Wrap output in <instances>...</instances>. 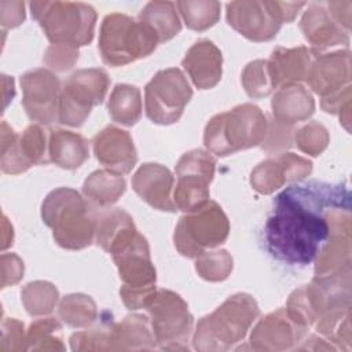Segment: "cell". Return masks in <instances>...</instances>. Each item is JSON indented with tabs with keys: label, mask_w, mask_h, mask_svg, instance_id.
<instances>
[{
	"label": "cell",
	"mask_w": 352,
	"mask_h": 352,
	"mask_svg": "<svg viewBox=\"0 0 352 352\" xmlns=\"http://www.w3.org/2000/svg\"><path fill=\"white\" fill-rule=\"evenodd\" d=\"M346 184L309 180L286 187L274 199L264 227L270 254L289 265L311 264L334 232H351Z\"/></svg>",
	"instance_id": "obj_1"
},
{
	"label": "cell",
	"mask_w": 352,
	"mask_h": 352,
	"mask_svg": "<svg viewBox=\"0 0 352 352\" xmlns=\"http://www.w3.org/2000/svg\"><path fill=\"white\" fill-rule=\"evenodd\" d=\"M96 214L73 188L52 190L41 205V219L52 230L55 242L67 250H81L95 241Z\"/></svg>",
	"instance_id": "obj_2"
},
{
	"label": "cell",
	"mask_w": 352,
	"mask_h": 352,
	"mask_svg": "<svg viewBox=\"0 0 352 352\" xmlns=\"http://www.w3.org/2000/svg\"><path fill=\"white\" fill-rule=\"evenodd\" d=\"M257 301L246 293L230 296L212 314L199 319L192 344L197 351H227L241 342L258 318Z\"/></svg>",
	"instance_id": "obj_3"
},
{
	"label": "cell",
	"mask_w": 352,
	"mask_h": 352,
	"mask_svg": "<svg viewBox=\"0 0 352 352\" xmlns=\"http://www.w3.org/2000/svg\"><path fill=\"white\" fill-rule=\"evenodd\" d=\"M268 118L253 103L213 116L205 126L204 144L209 153L226 157L260 146L265 138Z\"/></svg>",
	"instance_id": "obj_4"
},
{
	"label": "cell",
	"mask_w": 352,
	"mask_h": 352,
	"mask_svg": "<svg viewBox=\"0 0 352 352\" xmlns=\"http://www.w3.org/2000/svg\"><path fill=\"white\" fill-rule=\"evenodd\" d=\"M30 11L52 44L78 48L94 38L96 11L87 3L33 1Z\"/></svg>",
	"instance_id": "obj_5"
},
{
	"label": "cell",
	"mask_w": 352,
	"mask_h": 352,
	"mask_svg": "<svg viewBox=\"0 0 352 352\" xmlns=\"http://www.w3.org/2000/svg\"><path fill=\"white\" fill-rule=\"evenodd\" d=\"M158 38L144 23L121 12L104 16L99 32V52L109 66H124L148 56Z\"/></svg>",
	"instance_id": "obj_6"
},
{
	"label": "cell",
	"mask_w": 352,
	"mask_h": 352,
	"mask_svg": "<svg viewBox=\"0 0 352 352\" xmlns=\"http://www.w3.org/2000/svg\"><path fill=\"white\" fill-rule=\"evenodd\" d=\"M304 6L286 1H231L227 4V22L250 41H270L282 23H290Z\"/></svg>",
	"instance_id": "obj_7"
},
{
	"label": "cell",
	"mask_w": 352,
	"mask_h": 352,
	"mask_svg": "<svg viewBox=\"0 0 352 352\" xmlns=\"http://www.w3.org/2000/svg\"><path fill=\"white\" fill-rule=\"evenodd\" d=\"M230 234V221L224 210L214 201H208L199 209L180 217L173 242L177 252L188 258H197L208 249L226 242Z\"/></svg>",
	"instance_id": "obj_8"
},
{
	"label": "cell",
	"mask_w": 352,
	"mask_h": 352,
	"mask_svg": "<svg viewBox=\"0 0 352 352\" xmlns=\"http://www.w3.org/2000/svg\"><path fill=\"white\" fill-rule=\"evenodd\" d=\"M110 78L103 69H80L63 84L59 98L58 121L63 125L81 126L94 106L103 102Z\"/></svg>",
	"instance_id": "obj_9"
},
{
	"label": "cell",
	"mask_w": 352,
	"mask_h": 352,
	"mask_svg": "<svg viewBox=\"0 0 352 352\" xmlns=\"http://www.w3.org/2000/svg\"><path fill=\"white\" fill-rule=\"evenodd\" d=\"M151 329L161 349H188L187 341L192 331L194 318L187 302L175 292L157 289L146 305Z\"/></svg>",
	"instance_id": "obj_10"
},
{
	"label": "cell",
	"mask_w": 352,
	"mask_h": 352,
	"mask_svg": "<svg viewBox=\"0 0 352 352\" xmlns=\"http://www.w3.org/2000/svg\"><path fill=\"white\" fill-rule=\"evenodd\" d=\"M191 98L192 89L180 69L160 70L144 88L146 116L158 125L175 124Z\"/></svg>",
	"instance_id": "obj_11"
},
{
	"label": "cell",
	"mask_w": 352,
	"mask_h": 352,
	"mask_svg": "<svg viewBox=\"0 0 352 352\" xmlns=\"http://www.w3.org/2000/svg\"><path fill=\"white\" fill-rule=\"evenodd\" d=\"M216 160L209 151L194 148L184 153L176 164L177 183L173 191L176 209L192 212L209 201V184L213 180Z\"/></svg>",
	"instance_id": "obj_12"
},
{
	"label": "cell",
	"mask_w": 352,
	"mask_h": 352,
	"mask_svg": "<svg viewBox=\"0 0 352 352\" xmlns=\"http://www.w3.org/2000/svg\"><path fill=\"white\" fill-rule=\"evenodd\" d=\"M22 104L32 121L48 125L58 120L60 81L51 70L40 67L21 77Z\"/></svg>",
	"instance_id": "obj_13"
},
{
	"label": "cell",
	"mask_w": 352,
	"mask_h": 352,
	"mask_svg": "<svg viewBox=\"0 0 352 352\" xmlns=\"http://www.w3.org/2000/svg\"><path fill=\"white\" fill-rule=\"evenodd\" d=\"M312 172V162L294 153H280L260 162L250 173V184L260 194H271L286 183L300 182Z\"/></svg>",
	"instance_id": "obj_14"
},
{
	"label": "cell",
	"mask_w": 352,
	"mask_h": 352,
	"mask_svg": "<svg viewBox=\"0 0 352 352\" xmlns=\"http://www.w3.org/2000/svg\"><path fill=\"white\" fill-rule=\"evenodd\" d=\"M305 82L322 98L331 96L351 85L349 50L316 54L307 73Z\"/></svg>",
	"instance_id": "obj_15"
},
{
	"label": "cell",
	"mask_w": 352,
	"mask_h": 352,
	"mask_svg": "<svg viewBox=\"0 0 352 352\" xmlns=\"http://www.w3.org/2000/svg\"><path fill=\"white\" fill-rule=\"evenodd\" d=\"M307 331L289 316L286 308H279L257 322L249 342L254 351H285L293 348Z\"/></svg>",
	"instance_id": "obj_16"
},
{
	"label": "cell",
	"mask_w": 352,
	"mask_h": 352,
	"mask_svg": "<svg viewBox=\"0 0 352 352\" xmlns=\"http://www.w3.org/2000/svg\"><path fill=\"white\" fill-rule=\"evenodd\" d=\"M92 146L96 160L111 173H129L138 162V153L129 132L114 125L99 131L94 136Z\"/></svg>",
	"instance_id": "obj_17"
},
{
	"label": "cell",
	"mask_w": 352,
	"mask_h": 352,
	"mask_svg": "<svg viewBox=\"0 0 352 352\" xmlns=\"http://www.w3.org/2000/svg\"><path fill=\"white\" fill-rule=\"evenodd\" d=\"M111 256L124 286L132 289L155 286L157 274L151 263L150 248L140 232L125 248Z\"/></svg>",
	"instance_id": "obj_18"
},
{
	"label": "cell",
	"mask_w": 352,
	"mask_h": 352,
	"mask_svg": "<svg viewBox=\"0 0 352 352\" xmlns=\"http://www.w3.org/2000/svg\"><path fill=\"white\" fill-rule=\"evenodd\" d=\"M172 172L155 162L143 164L132 177L133 191L151 208L162 212H176L173 202Z\"/></svg>",
	"instance_id": "obj_19"
},
{
	"label": "cell",
	"mask_w": 352,
	"mask_h": 352,
	"mask_svg": "<svg viewBox=\"0 0 352 352\" xmlns=\"http://www.w3.org/2000/svg\"><path fill=\"white\" fill-rule=\"evenodd\" d=\"M300 29L318 54L330 47L349 44V33L333 18L326 3L309 4L301 16Z\"/></svg>",
	"instance_id": "obj_20"
},
{
	"label": "cell",
	"mask_w": 352,
	"mask_h": 352,
	"mask_svg": "<svg viewBox=\"0 0 352 352\" xmlns=\"http://www.w3.org/2000/svg\"><path fill=\"white\" fill-rule=\"evenodd\" d=\"M182 66L198 89H210L221 78L223 56L210 40L201 38L188 48Z\"/></svg>",
	"instance_id": "obj_21"
},
{
	"label": "cell",
	"mask_w": 352,
	"mask_h": 352,
	"mask_svg": "<svg viewBox=\"0 0 352 352\" xmlns=\"http://www.w3.org/2000/svg\"><path fill=\"white\" fill-rule=\"evenodd\" d=\"M136 234L133 219L121 208L102 209L96 214L95 242L110 254L125 248Z\"/></svg>",
	"instance_id": "obj_22"
},
{
	"label": "cell",
	"mask_w": 352,
	"mask_h": 352,
	"mask_svg": "<svg viewBox=\"0 0 352 352\" xmlns=\"http://www.w3.org/2000/svg\"><path fill=\"white\" fill-rule=\"evenodd\" d=\"M316 54V51L304 45L296 48L276 47L268 60L275 88L305 80Z\"/></svg>",
	"instance_id": "obj_23"
},
{
	"label": "cell",
	"mask_w": 352,
	"mask_h": 352,
	"mask_svg": "<svg viewBox=\"0 0 352 352\" xmlns=\"http://www.w3.org/2000/svg\"><path fill=\"white\" fill-rule=\"evenodd\" d=\"M272 118L285 125H294L308 120L315 111V100L311 92L300 84L280 87L272 100Z\"/></svg>",
	"instance_id": "obj_24"
},
{
	"label": "cell",
	"mask_w": 352,
	"mask_h": 352,
	"mask_svg": "<svg viewBox=\"0 0 352 352\" xmlns=\"http://www.w3.org/2000/svg\"><path fill=\"white\" fill-rule=\"evenodd\" d=\"M50 162L62 169H77L89 157L88 140L76 132L66 129H51L48 143Z\"/></svg>",
	"instance_id": "obj_25"
},
{
	"label": "cell",
	"mask_w": 352,
	"mask_h": 352,
	"mask_svg": "<svg viewBox=\"0 0 352 352\" xmlns=\"http://www.w3.org/2000/svg\"><path fill=\"white\" fill-rule=\"evenodd\" d=\"M113 351L154 349L157 345L151 323L144 315L133 314L113 324Z\"/></svg>",
	"instance_id": "obj_26"
},
{
	"label": "cell",
	"mask_w": 352,
	"mask_h": 352,
	"mask_svg": "<svg viewBox=\"0 0 352 352\" xmlns=\"http://www.w3.org/2000/svg\"><path fill=\"white\" fill-rule=\"evenodd\" d=\"M126 190L125 179L109 170L92 172L82 184V197L88 205L96 209H107L116 204Z\"/></svg>",
	"instance_id": "obj_27"
},
{
	"label": "cell",
	"mask_w": 352,
	"mask_h": 352,
	"mask_svg": "<svg viewBox=\"0 0 352 352\" xmlns=\"http://www.w3.org/2000/svg\"><path fill=\"white\" fill-rule=\"evenodd\" d=\"M138 19L157 36L158 43L173 38L182 30V22L172 1H150L139 12Z\"/></svg>",
	"instance_id": "obj_28"
},
{
	"label": "cell",
	"mask_w": 352,
	"mask_h": 352,
	"mask_svg": "<svg viewBox=\"0 0 352 352\" xmlns=\"http://www.w3.org/2000/svg\"><path fill=\"white\" fill-rule=\"evenodd\" d=\"M351 232H334L318 253L315 276L333 275L351 267Z\"/></svg>",
	"instance_id": "obj_29"
},
{
	"label": "cell",
	"mask_w": 352,
	"mask_h": 352,
	"mask_svg": "<svg viewBox=\"0 0 352 352\" xmlns=\"http://www.w3.org/2000/svg\"><path fill=\"white\" fill-rule=\"evenodd\" d=\"M107 110L117 124L132 126L142 117V96L135 85L117 84L109 98Z\"/></svg>",
	"instance_id": "obj_30"
},
{
	"label": "cell",
	"mask_w": 352,
	"mask_h": 352,
	"mask_svg": "<svg viewBox=\"0 0 352 352\" xmlns=\"http://www.w3.org/2000/svg\"><path fill=\"white\" fill-rule=\"evenodd\" d=\"M59 319L74 329H87L98 319V309L95 301L81 293L65 296L58 307Z\"/></svg>",
	"instance_id": "obj_31"
},
{
	"label": "cell",
	"mask_w": 352,
	"mask_h": 352,
	"mask_svg": "<svg viewBox=\"0 0 352 352\" xmlns=\"http://www.w3.org/2000/svg\"><path fill=\"white\" fill-rule=\"evenodd\" d=\"M176 7L186 26L195 32L212 28L220 18V3L214 0H180Z\"/></svg>",
	"instance_id": "obj_32"
},
{
	"label": "cell",
	"mask_w": 352,
	"mask_h": 352,
	"mask_svg": "<svg viewBox=\"0 0 352 352\" xmlns=\"http://www.w3.org/2000/svg\"><path fill=\"white\" fill-rule=\"evenodd\" d=\"M21 297L30 316H43L54 311L59 300V292L50 282L34 280L21 290Z\"/></svg>",
	"instance_id": "obj_33"
},
{
	"label": "cell",
	"mask_w": 352,
	"mask_h": 352,
	"mask_svg": "<svg viewBox=\"0 0 352 352\" xmlns=\"http://www.w3.org/2000/svg\"><path fill=\"white\" fill-rule=\"evenodd\" d=\"M50 131H45L38 124L29 125L18 139L19 151L29 166L50 162L48 154Z\"/></svg>",
	"instance_id": "obj_34"
},
{
	"label": "cell",
	"mask_w": 352,
	"mask_h": 352,
	"mask_svg": "<svg viewBox=\"0 0 352 352\" xmlns=\"http://www.w3.org/2000/svg\"><path fill=\"white\" fill-rule=\"evenodd\" d=\"M60 323L55 318H44L33 322L26 333V351H65L62 338L55 333Z\"/></svg>",
	"instance_id": "obj_35"
},
{
	"label": "cell",
	"mask_w": 352,
	"mask_h": 352,
	"mask_svg": "<svg viewBox=\"0 0 352 352\" xmlns=\"http://www.w3.org/2000/svg\"><path fill=\"white\" fill-rule=\"evenodd\" d=\"M241 81L245 92L253 99L268 96L275 89L270 63L264 59L249 62L242 72Z\"/></svg>",
	"instance_id": "obj_36"
},
{
	"label": "cell",
	"mask_w": 352,
	"mask_h": 352,
	"mask_svg": "<svg viewBox=\"0 0 352 352\" xmlns=\"http://www.w3.org/2000/svg\"><path fill=\"white\" fill-rule=\"evenodd\" d=\"M195 270L205 280L221 282L232 271V257L227 250L205 252L197 257Z\"/></svg>",
	"instance_id": "obj_37"
},
{
	"label": "cell",
	"mask_w": 352,
	"mask_h": 352,
	"mask_svg": "<svg viewBox=\"0 0 352 352\" xmlns=\"http://www.w3.org/2000/svg\"><path fill=\"white\" fill-rule=\"evenodd\" d=\"M19 135L8 126L6 121L1 122V160L0 166L4 173L8 175H18L28 170L30 166L23 160L19 144H18Z\"/></svg>",
	"instance_id": "obj_38"
},
{
	"label": "cell",
	"mask_w": 352,
	"mask_h": 352,
	"mask_svg": "<svg viewBox=\"0 0 352 352\" xmlns=\"http://www.w3.org/2000/svg\"><path fill=\"white\" fill-rule=\"evenodd\" d=\"M113 322L102 323L91 330L77 331L70 337L73 351H113Z\"/></svg>",
	"instance_id": "obj_39"
},
{
	"label": "cell",
	"mask_w": 352,
	"mask_h": 352,
	"mask_svg": "<svg viewBox=\"0 0 352 352\" xmlns=\"http://www.w3.org/2000/svg\"><path fill=\"white\" fill-rule=\"evenodd\" d=\"M293 139L300 151L312 157H318L329 146L330 135L323 124L318 121H309L294 133Z\"/></svg>",
	"instance_id": "obj_40"
},
{
	"label": "cell",
	"mask_w": 352,
	"mask_h": 352,
	"mask_svg": "<svg viewBox=\"0 0 352 352\" xmlns=\"http://www.w3.org/2000/svg\"><path fill=\"white\" fill-rule=\"evenodd\" d=\"M294 138V128L292 125H285L276 120H268L267 133L261 143V148L270 154L282 153L292 147Z\"/></svg>",
	"instance_id": "obj_41"
},
{
	"label": "cell",
	"mask_w": 352,
	"mask_h": 352,
	"mask_svg": "<svg viewBox=\"0 0 352 352\" xmlns=\"http://www.w3.org/2000/svg\"><path fill=\"white\" fill-rule=\"evenodd\" d=\"M78 48L65 44H51L44 55V63L55 72H66L78 60Z\"/></svg>",
	"instance_id": "obj_42"
},
{
	"label": "cell",
	"mask_w": 352,
	"mask_h": 352,
	"mask_svg": "<svg viewBox=\"0 0 352 352\" xmlns=\"http://www.w3.org/2000/svg\"><path fill=\"white\" fill-rule=\"evenodd\" d=\"M1 352L26 351V334L23 331V323L10 318L4 319L1 324Z\"/></svg>",
	"instance_id": "obj_43"
},
{
	"label": "cell",
	"mask_w": 352,
	"mask_h": 352,
	"mask_svg": "<svg viewBox=\"0 0 352 352\" xmlns=\"http://www.w3.org/2000/svg\"><path fill=\"white\" fill-rule=\"evenodd\" d=\"M155 292H157L155 286L140 287V289H132V287L122 286L120 289V296H121L124 305L128 309H140V308H146V305L154 297Z\"/></svg>",
	"instance_id": "obj_44"
},
{
	"label": "cell",
	"mask_w": 352,
	"mask_h": 352,
	"mask_svg": "<svg viewBox=\"0 0 352 352\" xmlns=\"http://www.w3.org/2000/svg\"><path fill=\"white\" fill-rule=\"evenodd\" d=\"M1 272L3 287L18 283L23 276V261L14 253L1 254Z\"/></svg>",
	"instance_id": "obj_45"
},
{
	"label": "cell",
	"mask_w": 352,
	"mask_h": 352,
	"mask_svg": "<svg viewBox=\"0 0 352 352\" xmlns=\"http://www.w3.org/2000/svg\"><path fill=\"white\" fill-rule=\"evenodd\" d=\"M25 19V4L22 1H0V22L3 28H16Z\"/></svg>",
	"instance_id": "obj_46"
},
{
	"label": "cell",
	"mask_w": 352,
	"mask_h": 352,
	"mask_svg": "<svg viewBox=\"0 0 352 352\" xmlns=\"http://www.w3.org/2000/svg\"><path fill=\"white\" fill-rule=\"evenodd\" d=\"M327 10L333 18L345 29L351 32V19H352V1H329L326 3Z\"/></svg>",
	"instance_id": "obj_47"
},
{
	"label": "cell",
	"mask_w": 352,
	"mask_h": 352,
	"mask_svg": "<svg viewBox=\"0 0 352 352\" xmlns=\"http://www.w3.org/2000/svg\"><path fill=\"white\" fill-rule=\"evenodd\" d=\"M7 224H6V217H3V243H1V248L6 249L8 248L10 245H12V239H14V232H12V226L8 227V230L6 228Z\"/></svg>",
	"instance_id": "obj_48"
}]
</instances>
